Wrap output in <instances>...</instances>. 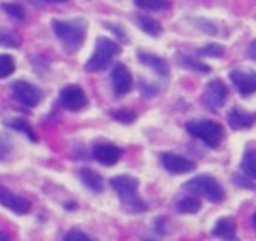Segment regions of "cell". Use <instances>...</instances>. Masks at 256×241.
<instances>
[{"instance_id":"cell-1","label":"cell","mask_w":256,"mask_h":241,"mask_svg":"<svg viewBox=\"0 0 256 241\" xmlns=\"http://www.w3.org/2000/svg\"><path fill=\"white\" fill-rule=\"evenodd\" d=\"M53 32L58 40L62 42L64 49L68 53H76L80 51L83 42H85V34H87V23L83 19H72V21H53Z\"/></svg>"},{"instance_id":"cell-2","label":"cell","mask_w":256,"mask_h":241,"mask_svg":"<svg viewBox=\"0 0 256 241\" xmlns=\"http://www.w3.org/2000/svg\"><path fill=\"white\" fill-rule=\"evenodd\" d=\"M112 183V188L117 192L120 204L130 211V213H142L145 211V202L138 196V186H140V181L132 176H115L110 181Z\"/></svg>"},{"instance_id":"cell-3","label":"cell","mask_w":256,"mask_h":241,"mask_svg":"<svg viewBox=\"0 0 256 241\" xmlns=\"http://www.w3.org/2000/svg\"><path fill=\"white\" fill-rule=\"evenodd\" d=\"M183 188L192 194L204 196L206 200L213 202V204H220V202H224V188L220 186V183L216 181L215 177L208 176V174L192 177L190 181L184 183Z\"/></svg>"},{"instance_id":"cell-4","label":"cell","mask_w":256,"mask_h":241,"mask_svg":"<svg viewBox=\"0 0 256 241\" xmlns=\"http://www.w3.org/2000/svg\"><path fill=\"white\" fill-rule=\"evenodd\" d=\"M119 44L115 40H110L106 36H100L96 40V48L94 53L90 55L87 62H85V70L87 72H98V70H104L110 66V62L113 60V56L119 55Z\"/></svg>"},{"instance_id":"cell-5","label":"cell","mask_w":256,"mask_h":241,"mask_svg":"<svg viewBox=\"0 0 256 241\" xmlns=\"http://www.w3.org/2000/svg\"><path fill=\"white\" fill-rule=\"evenodd\" d=\"M186 132H188L190 136L198 138V140L204 142L208 147H218V144L222 142V136H224L222 124H218L215 120H208V119L190 120V122L186 124Z\"/></svg>"},{"instance_id":"cell-6","label":"cell","mask_w":256,"mask_h":241,"mask_svg":"<svg viewBox=\"0 0 256 241\" xmlns=\"http://www.w3.org/2000/svg\"><path fill=\"white\" fill-rule=\"evenodd\" d=\"M228 98V87L224 85V81L220 80H211L206 85V90L202 94V102L206 108H209L211 112L220 110Z\"/></svg>"},{"instance_id":"cell-7","label":"cell","mask_w":256,"mask_h":241,"mask_svg":"<svg viewBox=\"0 0 256 241\" xmlns=\"http://www.w3.org/2000/svg\"><path fill=\"white\" fill-rule=\"evenodd\" d=\"M230 81L241 96H250L256 92V70L236 68L230 72Z\"/></svg>"},{"instance_id":"cell-8","label":"cell","mask_w":256,"mask_h":241,"mask_svg":"<svg viewBox=\"0 0 256 241\" xmlns=\"http://www.w3.org/2000/svg\"><path fill=\"white\" fill-rule=\"evenodd\" d=\"M12 92L17 102H21L23 106L34 108L38 106V102L42 100V92L36 85H32L28 81H14L12 83Z\"/></svg>"},{"instance_id":"cell-9","label":"cell","mask_w":256,"mask_h":241,"mask_svg":"<svg viewBox=\"0 0 256 241\" xmlns=\"http://www.w3.org/2000/svg\"><path fill=\"white\" fill-rule=\"evenodd\" d=\"M58 100H60V106L68 112H80L87 106V94L80 85H66L60 90Z\"/></svg>"},{"instance_id":"cell-10","label":"cell","mask_w":256,"mask_h":241,"mask_svg":"<svg viewBox=\"0 0 256 241\" xmlns=\"http://www.w3.org/2000/svg\"><path fill=\"white\" fill-rule=\"evenodd\" d=\"M112 85L115 96H124L132 88V74L124 64H117L112 70Z\"/></svg>"},{"instance_id":"cell-11","label":"cell","mask_w":256,"mask_h":241,"mask_svg":"<svg viewBox=\"0 0 256 241\" xmlns=\"http://www.w3.org/2000/svg\"><path fill=\"white\" fill-rule=\"evenodd\" d=\"M92 156L96 162H100L104 166H113L120 160L122 151H120V147L113 144H96L92 147Z\"/></svg>"},{"instance_id":"cell-12","label":"cell","mask_w":256,"mask_h":241,"mask_svg":"<svg viewBox=\"0 0 256 241\" xmlns=\"http://www.w3.org/2000/svg\"><path fill=\"white\" fill-rule=\"evenodd\" d=\"M162 166L168 170L170 174H176V176H181V174H188L196 168V164L188 158H184L181 154L176 153H164L162 154Z\"/></svg>"},{"instance_id":"cell-13","label":"cell","mask_w":256,"mask_h":241,"mask_svg":"<svg viewBox=\"0 0 256 241\" xmlns=\"http://www.w3.org/2000/svg\"><path fill=\"white\" fill-rule=\"evenodd\" d=\"M0 204L4 208L19 213V215H24V213L30 211V202L23 198V196H17V194H14L12 190L4 188V186H0Z\"/></svg>"},{"instance_id":"cell-14","label":"cell","mask_w":256,"mask_h":241,"mask_svg":"<svg viewBox=\"0 0 256 241\" xmlns=\"http://www.w3.org/2000/svg\"><path fill=\"white\" fill-rule=\"evenodd\" d=\"M138 58H140V62L145 66H149L152 72L162 76V78H166L170 74V64L162 58V56H156L152 55V53H144V51H138Z\"/></svg>"},{"instance_id":"cell-15","label":"cell","mask_w":256,"mask_h":241,"mask_svg":"<svg viewBox=\"0 0 256 241\" xmlns=\"http://www.w3.org/2000/svg\"><path fill=\"white\" fill-rule=\"evenodd\" d=\"M228 122H230V126L234 130H245L248 126H252L254 115L245 112V110H241V108H234L232 112L228 113Z\"/></svg>"},{"instance_id":"cell-16","label":"cell","mask_w":256,"mask_h":241,"mask_svg":"<svg viewBox=\"0 0 256 241\" xmlns=\"http://www.w3.org/2000/svg\"><path fill=\"white\" fill-rule=\"evenodd\" d=\"M211 234L215 238H220V240H236V220L232 217L218 218Z\"/></svg>"},{"instance_id":"cell-17","label":"cell","mask_w":256,"mask_h":241,"mask_svg":"<svg viewBox=\"0 0 256 241\" xmlns=\"http://www.w3.org/2000/svg\"><path fill=\"white\" fill-rule=\"evenodd\" d=\"M80 177H81V181H83V185L87 186V188H90L92 192H102V190H104V181H102V177L98 176L96 172H92V170L83 168L80 172Z\"/></svg>"},{"instance_id":"cell-18","label":"cell","mask_w":256,"mask_h":241,"mask_svg":"<svg viewBox=\"0 0 256 241\" xmlns=\"http://www.w3.org/2000/svg\"><path fill=\"white\" fill-rule=\"evenodd\" d=\"M177 58H179V64L184 66L186 70H192V72H198V74H209L211 72L209 64H206L204 60H198V58H194V56H190V55L179 53Z\"/></svg>"},{"instance_id":"cell-19","label":"cell","mask_w":256,"mask_h":241,"mask_svg":"<svg viewBox=\"0 0 256 241\" xmlns=\"http://www.w3.org/2000/svg\"><path fill=\"white\" fill-rule=\"evenodd\" d=\"M241 174L248 179H256V151L254 149H247L241 158Z\"/></svg>"},{"instance_id":"cell-20","label":"cell","mask_w":256,"mask_h":241,"mask_svg":"<svg viewBox=\"0 0 256 241\" xmlns=\"http://www.w3.org/2000/svg\"><path fill=\"white\" fill-rule=\"evenodd\" d=\"M200 208H202V202L198 198H194V196H184V198H181V200L177 202L176 206L177 211L183 213V215H186V213L194 215V213L200 211Z\"/></svg>"},{"instance_id":"cell-21","label":"cell","mask_w":256,"mask_h":241,"mask_svg":"<svg viewBox=\"0 0 256 241\" xmlns=\"http://www.w3.org/2000/svg\"><path fill=\"white\" fill-rule=\"evenodd\" d=\"M138 24H140V28H142L145 34H149V36H160V32H162V26H160L158 21L149 16L138 17Z\"/></svg>"},{"instance_id":"cell-22","label":"cell","mask_w":256,"mask_h":241,"mask_svg":"<svg viewBox=\"0 0 256 241\" xmlns=\"http://www.w3.org/2000/svg\"><path fill=\"white\" fill-rule=\"evenodd\" d=\"M4 124H6V126H10V128L23 132L24 136H28L32 142H38V138H36V132L30 128V124H28L26 120H23V119H8V120H4Z\"/></svg>"},{"instance_id":"cell-23","label":"cell","mask_w":256,"mask_h":241,"mask_svg":"<svg viewBox=\"0 0 256 241\" xmlns=\"http://www.w3.org/2000/svg\"><path fill=\"white\" fill-rule=\"evenodd\" d=\"M140 10H147V12H164V10H170V2L168 0H134Z\"/></svg>"},{"instance_id":"cell-24","label":"cell","mask_w":256,"mask_h":241,"mask_svg":"<svg viewBox=\"0 0 256 241\" xmlns=\"http://www.w3.org/2000/svg\"><path fill=\"white\" fill-rule=\"evenodd\" d=\"M16 70V58L10 55H0V80L12 76Z\"/></svg>"},{"instance_id":"cell-25","label":"cell","mask_w":256,"mask_h":241,"mask_svg":"<svg viewBox=\"0 0 256 241\" xmlns=\"http://www.w3.org/2000/svg\"><path fill=\"white\" fill-rule=\"evenodd\" d=\"M198 55H204V56H222L224 55V48H222V46H218V44H208V46H204V48L198 49Z\"/></svg>"},{"instance_id":"cell-26","label":"cell","mask_w":256,"mask_h":241,"mask_svg":"<svg viewBox=\"0 0 256 241\" xmlns=\"http://www.w3.org/2000/svg\"><path fill=\"white\" fill-rule=\"evenodd\" d=\"M2 10L8 14V16H12L14 19H17V21H23L24 19V10L19 6V4H2Z\"/></svg>"},{"instance_id":"cell-27","label":"cell","mask_w":256,"mask_h":241,"mask_svg":"<svg viewBox=\"0 0 256 241\" xmlns=\"http://www.w3.org/2000/svg\"><path fill=\"white\" fill-rule=\"evenodd\" d=\"M112 117L119 122H124V124H130L136 120V113L126 112V110H117V112H112Z\"/></svg>"},{"instance_id":"cell-28","label":"cell","mask_w":256,"mask_h":241,"mask_svg":"<svg viewBox=\"0 0 256 241\" xmlns=\"http://www.w3.org/2000/svg\"><path fill=\"white\" fill-rule=\"evenodd\" d=\"M0 44H2L4 48H17V46H19V38L14 36V34H8L6 30H2V32H0Z\"/></svg>"},{"instance_id":"cell-29","label":"cell","mask_w":256,"mask_h":241,"mask_svg":"<svg viewBox=\"0 0 256 241\" xmlns=\"http://www.w3.org/2000/svg\"><path fill=\"white\" fill-rule=\"evenodd\" d=\"M64 240L70 241V240H90V236L85 232H80V230H70V232L64 234Z\"/></svg>"},{"instance_id":"cell-30","label":"cell","mask_w":256,"mask_h":241,"mask_svg":"<svg viewBox=\"0 0 256 241\" xmlns=\"http://www.w3.org/2000/svg\"><path fill=\"white\" fill-rule=\"evenodd\" d=\"M156 92H158V90H156L154 87H151V85H145V83H142V94H144V96H154Z\"/></svg>"},{"instance_id":"cell-31","label":"cell","mask_w":256,"mask_h":241,"mask_svg":"<svg viewBox=\"0 0 256 241\" xmlns=\"http://www.w3.org/2000/svg\"><path fill=\"white\" fill-rule=\"evenodd\" d=\"M247 55H248V58H250V60H254V62H256V40H252L250 44H248Z\"/></svg>"},{"instance_id":"cell-32","label":"cell","mask_w":256,"mask_h":241,"mask_svg":"<svg viewBox=\"0 0 256 241\" xmlns=\"http://www.w3.org/2000/svg\"><path fill=\"white\" fill-rule=\"evenodd\" d=\"M234 181H236L238 185L245 186V188H250V190H254V188H256V185H252V183H245V179H241L240 176H236V177H234Z\"/></svg>"},{"instance_id":"cell-33","label":"cell","mask_w":256,"mask_h":241,"mask_svg":"<svg viewBox=\"0 0 256 241\" xmlns=\"http://www.w3.org/2000/svg\"><path fill=\"white\" fill-rule=\"evenodd\" d=\"M106 26H108V28H113V32H115V34H119L120 38H122V40H124V34H122V28H120L119 24H113V23H106Z\"/></svg>"},{"instance_id":"cell-34","label":"cell","mask_w":256,"mask_h":241,"mask_svg":"<svg viewBox=\"0 0 256 241\" xmlns=\"http://www.w3.org/2000/svg\"><path fill=\"white\" fill-rule=\"evenodd\" d=\"M0 240H8V236H6L4 232H0Z\"/></svg>"},{"instance_id":"cell-35","label":"cell","mask_w":256,"mask_h":241,"mask_svg":"<svg viewBox=\"0 0 256 241\" xmlns=\"http://www.w3.org/2000/svg\"><path fill=\"white\" fill-rule=\"evenodd\" d=\"M252 226H254V228H256V213H254V215H252Z\"/></svg>"},{"instance_id":"cell-36","label":"cell","mask_w":256,"mask_h":241,"mask_svg":"<svg viewBox=\"0 0 256 241\" xmlns=\"http://www.w3.org/2000/svg\"><path fill=\"white\" fill-rule=\"evenodd\" d=\"M46 2H66V0H46Z\"/></svg>"}]
</instances>
